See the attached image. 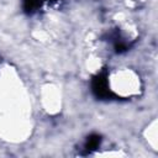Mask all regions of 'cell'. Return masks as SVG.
Masks as SVG:
<instances>
[{"instance_id": "1", "label": "cell", "mask_w": 158, "mask_h": 158, "mask_svg": "<svg viewBox=\"0 0 158 158\" xmlns=\"http://www.w3.org/2000/svg\"><path fill=\"white\" fill-rule=\"evenodd\" d=\"M94 90L100 96L128 99L138 95L141 90V79L132 69H116L99 75L95 79Z\"/></svg>"}, {"instance_id": "2", "label": "cell", "mask_w": 158, "mask_h": 158, "mask_svg": "<svg viewBox=\"0 0 158 158\" xmlns=\"http://www.w3.org/2000/svg\"><path fill=\"white\" fill-rule=\"evenodd\" d=\"M27 10L30 11H38L43 9H48L57 2V0H25Z\"/></svg>"}]
</instances>
